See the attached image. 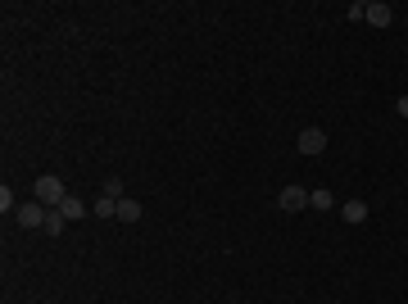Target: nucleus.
Wrapping results in <instances>:
<instances>
[{"label":"nucleus","mask_w":408,"mask_h":304,"mask_svg":"<svg viewBox=\"0 0 408 304\" xmlns=\"http://www.w3.org/2000/svg\"><path fill=\"white\" fill-rule=\"evenodd\" d=\"M295 145H300V154H323V150H327V132H323V127H304Z\"/></svg>","instance_id":"nucleus-4"},{"label":"nucleus","mask_w":408,"mask_h":304,"mask_svg":"<svg viewBox=\"0 0 408 304\" xmlns=\"http://www.w3.org/2000/svg\"><path fill=\"white\" fill-rule=\"evenodd\" d=\"M64 227H68V218L59 214V209H51V214H46V236H59Z\"/></svg>","instance_id":"nucleus-11"},{"label":"nucleus","mask_w":408,"mask_h":304,"mask_svg":"<svg viewBox=\"0 0 408 304\" xmlns=\"http://www.w3.org/2000/svg\"><path fill=\"white\" fill-rule=\"evenodd\" d=\"M118 218H122V223H141V200L122 196V200H118Z\"/></svg>","instance_id":"nucleus-7"},{"label":"nucleus","mask_w":408,"mask_h":304,"mask_svg":"<svg viewBox=\"0 0 408 304\" xmlns=\"http://www.w3.org/2000/svg\"><path fill=\"white\" fill-rule=\"evenodd\" d=\"M59 214H64V218H68V223H73V218H86V214H91V209H86V204H82L78 196H68L64 204H59Z\"/></svg>","instance_id":"nucleus-9"},{"label":"nucleus","mask_w":408,"mask_h":304,"mask_svg":"<svg viewBox=\"0 0 408 304\" xmlns=\"http://www.w3.org/2000/svg\"><path fill=\"white\" fill-rule=\"evenodd\" d=\"M9 209H14V191L0 187V214H9Z\"/></svg>","instance_id":"nucleus-13"},{"label":"nucleus","mask_w":408,"mask_h":304,"mask_svg":"<svg viewBox=\"0 0 408 304\" xmlns=\"http://www.w3.org/2000/svg\"><path fill=\"white\" fill-rule=\"evenodd\" d=\"M308 204V191L304 187H281V196H277V209L281 214H300Z\"/></svg>","instance_id":"nucleus-3"},{"label":"nucleus","mask_w":408,"mask_h":304,"mask_svg":"<svg viewBox=\"0 0 408 304\" xmlns=\"http://www.w3.org/2000/svg\"><path fill=\"white\" fill-rule=\"evenodd\" d=\"M32 196L46 204V209H59V204L68 200V191H64V182H59L55 173H46V177H36V187H32Z\"/></svg>","instance_id":"nucleus-1"},{"label":"nucleus","mask_w":408,"mask_h":304,"mask_svg":"<svg viewBox=\"0 0 408 304\" xmlns=\"http://www.w3.org/2000/svg\"><path fill=\"white\" fill-rule=\"evenodd\" d=\"M308 204H313V209H336V196H331V191L327 187H318V191H308Z\"/></svg>","instance_id":"nucleus-8"},{"label":"nucleus","mask_w":408,"mask_h":304,"mask_svg":"<svg viewBox=\"0 0 408 304\" xmlns=\"http://www.w3.org/2000/svg\"><path fill=\"white\" fill-rule=\"evenodd\" d=\"M367 23H372V28H390L394 23V9L386 5V0H372V5H367V14H363Z\"/></svg>","instance_id":"nucleus-5"},{"label":"nucleus","mask_w":408,"mask_h":304,"mask_svg":"<svg viewBox=\"0 0 408 304\" xmlns=\"http://www.w3.org/2000/svg\"><path fill=\"white\" fill-rule=\"evenodd\" d=\"M91 214H95V218H118V200H109V196H100V200L91 204Z\"/></svg>","instance_id":"nucleus-10"},{"label":"nucleus","mask_w":408,"mask_h":304,"mask_svg":"<svg viewBox=\"0 0 408 304\" xmlns=\"http://www.w3.org/2000/svg\"><path fill=\"white\" fill-rule=\"evenodd\" d=\"M105 196H109V200H122V182H118V177L105 182Z\"/></svg>","instance_id":"nucleus-12"},{"label":"nucleus","mask_w":408,"mask_h":304,"mask_svg":"<svg viewBox=\"0 0 408 304\" xmlns=\"http://www.w3.org/2000/svg\"><path fill=\"white\" fill-rule=\"evenodd\" d=\"M394 109H399V118H408V95H399V105H394Z\"/></svg>","instance_id":"nucleus-14"},{"label":"nucleus","mask_w":408,"mask_h":304,"mask_svg":"<svg viewBox=\"0 0 408 304\" xmlns=\"http://www.w3.org/2000/svg\"><path fill=\"white\" fill-rule=\"evenodd\" d=\"M340 218H345L350 227L367 223V200H345V204H340Z\"/></svg>","instance_id":"nucleus-6"},{"label":"nucleus","mask_w":408,"mask_h":304,"mask_svg":"<svg viewBox=\"0 0 408 304\" xmlns=\"http://www.w3.org/2000/svg\"><path fill=\"white\" fill-rule=\"evenodd\" d=\"M46 214H51V209H46L41 200H28V204H19V209H14L19 227H46Z\"/></svg>","instance_id":"nucleus-2"}]
</instances>
